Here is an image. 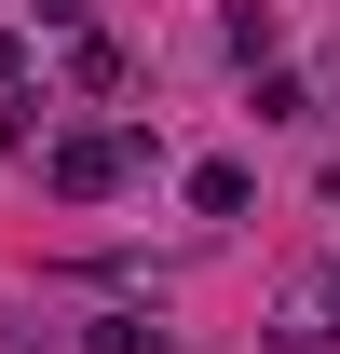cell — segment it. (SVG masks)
<instances>
[{
    "mask_svg": "<svg viewBox=\"0 0 340 354\" xmlns=\"http://www.w3.org/2000/svg\"><path fill=\"white\" fill-rule=\"evenodd\" d=\"M14 82H28V41H14V28H0V95H14Z\"/></svg>",
    "mask_w": 340,
    "mask_h": 354,
    "instance_id": "5b68a950",
    "label": "cell"
},
{
    "mask_svg": "<svg viewBox=\"0 0 340 354\" xmlns=\"http://www.w3.org/2000/svg\"><path fill=\"white\" fill-rule=\"evenodd\" d=\"M82 354H164V327H150V313H109V327H95Z\"/></svg>",
    "mask_w": 340,
    "mask_h": 354,
    "instance_id": "277c9868",
    "label": "cell"
},
{
    "mask_svg": "<svg viewBox=\"0 0 340 354\" xmlns=\"http://www.w3.org/2000/svg\"><path fill=\"white\" fill-rule=\"evenodd\" d=\"M191 205H205V218H245L258 177H245V164H191Z\"/></svg>",
    "mask_w": 340,
    "mask_h": 354,
    "instance_id": "3957f363",
    "label": "cell"
},
{
    "mask_svg": "<svg viewBox=\"0 0 340 354\" xmlns=\"http://www.w3.org/2000/svg\"><path fill=\"white\" fill-rule=\"evenodd\" d=\"M82 14H95V0H41V28H82Z\"/></svg>",
    "mask_w": 340,
    "mask_h": 354,
    "instance_id": "8992f818",
    "label": "cell"
},
{
    "mask_svg": "<svg viewBox=\"0 0 340 354\" xmlns=\"http://www.w3.org/2000/svg\"><path fill=\"white\" fill-rule=\"evenodd\" d=\"M123 164H150V136H55L41 177L68 191V205H95V191H123Z\"/></svg>",
    "mask_w": 340,
    "mask_h": 354,
    "instance_id": "6da1fadb",
    "label": "cell"
},
{
    "mask_svg": "<svg viewBox=\"0 0 340 354\" xmlns=\"http://www.w3.org/2000/svg\"><path fill=\"white\" fill-rule=\"evenodd\" d=\"M340 341V286H286V313H272V354H327Z\"/></svg>",
    "mask_w": 340,
    "mask_h": 354,
    "instance_id": "7a4b0ae2",
    "label": "cell"
}]
</instances>
